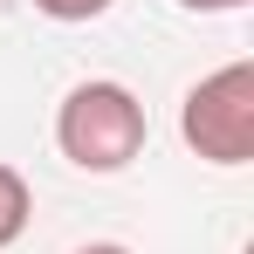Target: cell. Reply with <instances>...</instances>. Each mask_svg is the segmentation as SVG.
I'll return each mask as SVG.
<instances>
[{
  "label": "cell",
  "mask_w": 254,
  "mask_h": 254,
  "mask_svg": "<svg viewBox=\"0 0 254 254\" xmlns=\"http://www.w3.org/2000/svg\"><path fill=\"white\" fill-rule=\"evenodd\" d=\"M179 137L206 165H248L254 158V62H227L186 89Z\"/></svg>",
  "instance_id": "obj_2"
},
{
  "label": "cell",
  "mask_w": 254,
  "mask_h": 254,
  "mask_svg": "<svg viewBox=\"0 0 254 254\" xmlns=\"http://www.w3.org/2000/svg\"><path fill=\"white\" fill-rule=\"evenodd\" d=\"M144 137H151L144 103L124 83H76L62 96V110H55V144L83 172H124L144 151Z\"/></svg>",
  "instance_id": "obj_1"
},
{
  "label": "cell",
  "mask_w": 254,
  "mask_h": 254,
  "mask_svg": "<svg viewBox=\"0 0 254 254\" xmlns=\"http://www.w3.org/2000/svg\"><path fill=\"white\" fill-rule=\"evenodd\" d=\"M76 254H130V248H117V241H89V248H76Z\"/></svg>",
  "instance_id": "obj_6"
},
{
  "label": "cell",
  "mask_w": 254,
  "mask_h": 254,
  "mask_svg": "<svg viewBox=\"0 0 254 254\" xmlns=\"http://www.w3.org/2000/svg\"><path fill=\"white\" fill-rule=\"evenodd\" d=\"M35 7H42L48 21H96L110 0H35Z\"/></svg>",
  "instance_id": "obj_4"
},
{
  "label": "cell",
  "mask_w": 254,
  "mask_h": 254,
  "mask_svg": "<svg viewBox=\"0 0 254 254\" xmlns=\"http://www.w3.org/2000/svg\"><path fill=\"white\" fill-rule=\"evenodd\" d=\"M179 7H192V14H234V7H248V0H179Z\"/></svg>",
  "instance_id": "obj_5"
},
{
  "label": "cell",
  "mask_w": 254,
  "mask_h": 254,
  "mask_svg": "<svg viewBox=\"0 0 254 254\" xmlns=\"http://www.w3.org/2000/svg\"><path fill=\"white\" fill-rule=\"evenodd\" d=\"M28 213H35V192H28V179L0 158V248H14L21 234H28Z\"/></svg>",
  "instance_id": "obj_3"
}]
</instances>
